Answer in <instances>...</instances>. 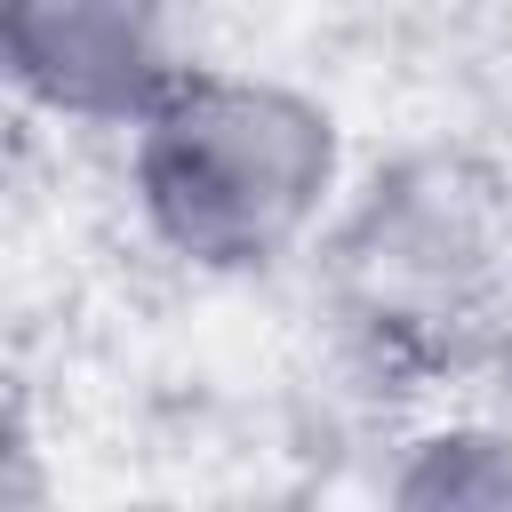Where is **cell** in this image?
<instances>
[{
    "instance_id": "cell-1",
    "label": "cell",
    "mask_w": 512,
    "mask_h": 512,
    "mask_svg": "<svg viewBox=\"0 0 512 512\" xmlns=\"http://www.w3.org/2000/svg\"><path fill=\"white\" fill-rule=\"evenodd\" d=\"M128 200L144 232L216 280L288 264L344 200L336 112L288 80L184 72L128 128Z\"/></svg>"
},
{
    "instance_id": "cell-2",
    "label": "cell",
    "mask_w": 512,
    "mask_h": 512,
    "mask_svg": "<svg viewBox=\"0 0 512 512\" xmlns=\"http://www.w3.org/2000/svg\"><path fill=\"white\" fill-rule=\"evenodd\" d=\"M328 280L360 344L464 376L512 344V176L480 152H408L328 224Z\"/></svg>"
},
{
    "instance_id": "cell-3",
    "label": "cell",
    "mask_w": 512,
    "mask_h": 512,
    "mask_svg": "<svg viewBox=\"0 0 512 512\" xmlns=\"http://www.w3.org/2000/svg\"><path fill=\"white\" fill-rule=\"evenodd\" d=\"M0 48L16 96L80 128H136L192 72L176 0H0Z\"/></svg>"
},
{
    "instance_id": "cell-4",
    "label": "cell",
    "mask_w": 512,
    "mask_h": 512,
    "mask_svg": "<svg viewBox=\"0 0 512 512\" xmlns=\"http://www.w3.org/2000/svg\"><path fill=\"white\" fill-rule=\"evenodd\" d=\"M400 504H480V512H512V424L504 416H448L424 440H408L400 472H392Z\"/></svg>"
}]
</instances>
